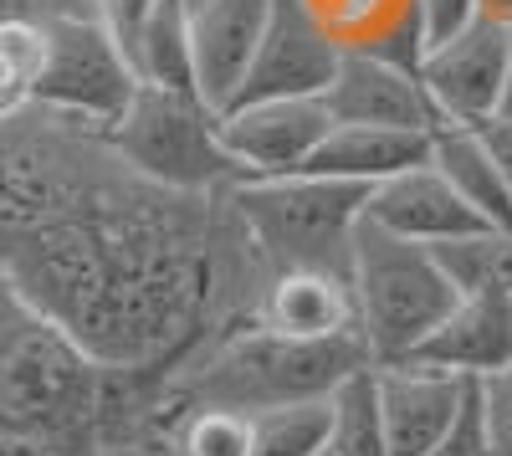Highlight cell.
<instances>
[{
  "label": "cell",
  "instance_id": "1",
  "mask_svg": "<svg viewBox=\"0 0 512 456\" xmlns=\"http://www.w3.org/2000/svg\"><path fill=\"white\" fill-rule=\"evenodd\" d=\"M0 272L98 364L154 380L251 323L272 277L231 195L164 190L41 103L0 118Z\"/></svg>",
  "mask_w": 512,
  "mask_h": 456
},
{
  "label": "cell",
  "instance_id": "2",
  "mask_svg": "<svg viewBox=\"0 0 512 456\" xmlns=\"http://www.w3.org/2000/svg\"><path fill=\"white\" fill-rule=\"evenodd\" d=\"M154 375L98 364L0 272V456H139L159 441Z\"/></svg>",
  "mask_w": 512,
  "mask_h": 456
},
{
  "label": "cell",
  "instance_id": "3",
  "mask_svg": "<svg viewBox=\"0 0 512 456\" xmlns=\"http://www.w3.org/2000/svg\"><path fill=\"white\" fill-rule=\"evenodd\" d=\"M364 344L349 339H282L262 323H236L231 334L205 344L159 385V441L185 410H236L267 416L282 405L328 400L354 369H364Z\"/></svg>",
  "mask_w": 512,
  "mask_h": 456
},
{
  "label": "cell",
  "instance_id": "4",
  "mask_svg": "<svg viewBox=\"0 0 512 456\" xmlns=\"http://www.w3.org/2000/svg\"><path fill=\"white\" fill-rule=\"evenodd\" d=\"M349 293H354V334H359L369 364L410 359L420 349V339L461 298L431 246L384 231L369 216L354 226Z\"/></svg>",
  "mask_w": 512,
  "mask_h": 456
},
{
  "label": "cell",
  "instance_id": "5",
  "mask_svg": "<svg viewBox=\"0 0 512 456\" xmlns=\"http://www.w3.org/2000/svg\"><path fill=\"white\" fill-rule=\"evenodd\" d=\"M364 185L323 180V175H267V180H241L231 190V205L262 252L272 272L282 267H318L349 277V246L354 226L364 221Z\"/></svg>",
  "mask_w": 512,
  "mask_h": 456
},
{
  "label": "cell",
  "instance_id": "6",
  "mask_svg": "<svg viewBox=\"0 0 512 456\" xmlns=\"http://www.w3.org/2000/svg\"><path fill=\"white\" fill-rule=\"evenodd\" d=\"M108 144L144 180H154L164 190L231 195L246 180L221 144V113L200 93H175V88H149V82H139V93L113 118Z\"/></svg>",
  "mask_w": 512,
  "mask_h": 456
},
{
  "label": "cell",
  "instance_id": "7",
  "mask_svg": "<svg viewBox=\"0 0 512 456\" xmlns=\"http://www.w3.org/2000/svg\"><path fill=\"white\" fill-rule=\"evenodd\" d=\"M41 31H47V57H41L31 103L57 108L82 123H98V129H113V118L139 93L134 62L123 57V47L88 11L47 16Z\"/></svg>",
  "mask_w": 512,
  "mask_h": 456
},
{
  "label": "cell",
  "instance_id": "8",
  "mask_svg": "<svg viewBox=\"0 0 512 456\" xmlns=\"http://www.w3.org/2000/svg\"><path fill=\"white\" fill-rule=\"evenodd\" d=\"M507 52H512V26L502 21H472L461 36L441 41V47L420 52V88L436 108V129L456 123V129H477V123L497 118L502 77H507Z\"/></svg>",
  "mask_w": 512,
  "mask_h": 456
},
{
  "label": "cell",
  "instance_id": "9",
  "mask_svg": "<svg viewBox=\"0 0 512 456\" xmlns=\"http://www.w3.org/2000/svg\"><path fill=\"white\" fill-rule=\"evenodd\" d=\"M344 47L313 21L303 0H272L267 31L256 41L251 72L231 103H256V98H323L333 82ZM226 103V108H231Z\"/></svg>",
  "mask_w": 512,
  "mask_h": 456
},
{
  "label": "cell",
  "instance_id": "10",
  "mask_svg": "<svg viewBox=\"0 0 512 456\" xmlns=\"http://www.w3.org/2000/svg\"><path fill=\"white\" fill-rule=\"evenodd\" d=\"M333 129L323 98H256L221 108V144L246 180L297 175Z\"/></svg>",
  "mask_w": 512,
  "mask_h": 456
},
{
  "label": "cell",
  "instance_id": "11",
  "mask_svg": "<svg viewBox=\"0 0 512 456\" xmlns=\"http://www.w3.org/2000/svg\"><path fill=\"white\" fill-rule=\"evenodd\" d=\"M333 123H379V129H420L436 134V108L420 88V72L390 57L344 52L333 82L323 88Z\"/></svg>",
  "mask_w": 512,
  "mask_h": 456
},
{
  "label": "cell",
  "instance_id": "12",
  "mask_svg": "<svg viewBox=\"0 0 512 456\" xmlns=\"http://www.w3.org/2000/svg\"><path fill=\"white\" fill-rule=\"evenodd\" d=\"M267 16H272V0H195L190 6L195 93L216 113L241 93L256 41L267 31Z\"/></svg>",
  "mask_w": 512,
  "mask_h": 456
},
{
  "label": "cell",
  "instance_id": "13",
  "mask_svg": "<svg viewBox=\"0 0 512 456\" xmlns=\"http://www.w3.org/2000/svg\"><path fill=\"white\" fill-rule=\"evenodd\" d=\"M364 216L374 226H384V231L405 236V241H420V246H441V241L472 236V231L487 226L472 205L451 190V180L436 170L431 159L410 164V170L374 185L369 200H364Z\"/></svg>",
  "mask_w": 512,
  "mask_h": 456
},
{
  "label": "cell",
  "instance_id": "14",
  "mask_svg": "<svg viewBox=\"0 0 512 456\" xmlns=\"http://www.w3.org/2000/svg\"><path fill=\"white\" fill-rule=\"evenodd\" d=\"M400 364H425L456 380H487L512 364V298L461 293L451 313L420 339V349Z\"/></svg>",
  "mask_w": 512,
  "mask_h": 456
},
{
  "label": "cell",
  "instance_id": "15",
  "mask_svg": "<svg viewBox=\"0 0 512 456\" xmlns=\"http://www.w3.org/2000/svg\"><path fill=\"white\" fill-rule=\"evenodd\" d=\"M374 390L390 456H425L456 421L466 380L425 364H374Z\"/></svg>",
  "mask_w": 512,
  "mask_h": 456
},
{
  "label": "cell",
  "instance_id": "16",
  "mask_svg": "<svg viewBox=\"0 0 512 456\" xmlns=\"http://www.w3.org/2000/svg\"><path fill=\"white\" fill-rule=\"evenodd\" d=\"M251 323H262L267 334L282 339H349L354 334L349 277L318 272V267H282L267 277Z\"/></svg>",
  "mask_w": 512,
  "mask_h": 456
},
{
  "label": "cell",
  "instance_id": "17",
  "mask_svg": "<svg viewBox=\"0 0 512 456\" xmlns=\"http://www.w3.org/2000/svg\"><path fill=\"white\" fill-rule=\"evenodd\" d=\"M431 159V134L420 129H379V123H333L323 144L308 154L303 175L344 180V185H384L390 175Z\"/></svg>",
  "mask_w": 512,
  "mask_h": 456
},
{
  "label": "cell",
  "instance_id": "18",
  "mask_svg": "<svg viewBox=\"0 0 512 456\" xmlns=\"http://www.w3.org/2000/svg\"><path fill=\"white\" fill-rule=\"evenodd\" d=\"M303 6L344 52H369V57L420 67L425 41H420L415 0H303Z\"/></svg>",
  "mask_w": 512,
  "mask_h": 456
},
{
  "label": "cell",
  "instance_id": "19",
  "mask_svg": "<svg viewBox=\"0 0 512 456\" xmlns=\"http://www.w3.org/2000/svg\"><path fill=\"white\" fill-rule=\"evenodd\" d=\"M431 164L487 226H512V195H507L502 170H497V159H492V149L482 144L477 129H456V123L436 129L431 134Z\"/></svg>",
  "mask_w": 512,
  "mask_h": 456
},
{
  "label": "cell",
  "instance_id": "20",
  "mask_svg": "<svg viewBox=\"0 0 512 456\" xmlns=\"http://www.w3.org/2000/svg\"><path fill=\"white\" fill-rule=\"evenodd\" d=\"M134 77L149 88H175V93H195V62H190V6L185 0H164L149 16V26L139 31L134 52Z\"/></svg>",
  "mask_w": 512,
  "mask_h": 456
},
{
  "label": "cell",
  "instance_id": "21",
  "mask_svg": "<svg viewBox=\"0 0 512 456\" xmlns=\"http://www.w3.org/2000/svg\"><path fill=\"white\" fill-rule=\"evenodd\" d=\"M431 252L446 267L456 293L512 298V226H482L472 236H456V241L431 246Z\"/></svg>",
  "mask_w": 512,
  "mask_h": 456
},
{
  "label": "cell",
  "instance_id": "22",
  "mask_svg": "<svg viewBox=\"0 0 512 456\" xmlns=\"http://www.w3.org/2000/svg\"><path fill=\"white\" fill-rule=\"evenodd\" d=\"M328 456H390L384 441V416H379V390H374V364L328 395Z\"/></svg>",
  "mask_w": 512,
  "mask_h": 456
},
{
  "label": "cell",
  "instance_id": "23",
  "mask_svg": "<svg viewBox=\"0 0 512 456\" xmlns=\"http://www.w3.org/2000/svg\"><path fill=\"white\" fill-rule=\"evenodd\" d=\"M323 446H328V400H303L251 416L246 456H323Z\"/></svg>",
  "mask_w": 512,
  "mask_h": 456
},
{
  "label": "cell",
  "instance_id": "24",
  "mask_svg": "<svg viewBox=\"0 0 512 456\" xmlns=\"http://www.w3.org/2000/svg\"><path fill=\"white\" fill-rule=\"evenodd\" d=\"M47 57V31L36 16H0V118L31 103Z\"/></svg>",
  "mask_w": 512,
  "mask_h": 456
},
{
  "label": "cell",
  "instance_id": "25",
  "mask_svg": "<svg viewBox=\"0 0 512 456\" xmlns=\"http://www.w3.org/2000/svg\"><path fill=\"white\" fill-rule=\"evenodd\" d=\"M251 446V416L236 410H185L164 426L169 456H246Z\"/></svg>",
  "mask_w": 512,
  "mask_h": 456
},
{
  "label": "cell",
  "instance_id": "26",
  "mask_svg": "<svg viewBox=\"0 0 512 456\" xmlns=\"http://www.w3.org/2000/svg\"><path fill=\"white\" fill-rule=\"evenodd\" d=\"M477 400H482V431L492 456H512V364L477 380Z\"/></svg>",
  "mask_w": 512,
  "mask_h": 456
},
{
  "label": "cell",
  "instance_id": "27",
  "mask_svg": "<svg viewBox=\"0 0 512 456\" xmlns=\"http://www.w3.org/2000/svg\"><path fill=\"white\" fill-rule=\"evenodd\" d=\"M425 456H492L487 431H482V400H477V380H466V395H461L456 421L446 426V436H441L431 451H425Z\"/></svg>",
  "mask_w": 512,
  "mask_h": 456
},
{
  "label": "cell",
  "instance_id": "28",
  "mask_svg": "<svg viewBox=\"0 0 512 456\" xmlns=\"http://www.w3.org/2000/svg\"><path fill=\"white\" fill-rule=\"evenodd\" d=\"M415 16H420L425 47H441V41L461 36L472 21H482V0H415Z\"/></svg>",
  "mask_w": 512,
  "mask_h": 456
},
{
  "label": "cell",
  "instance_id": "29",
  "mask_svg": "<svg viewBox=\"0 0 512 456\" xmlns=\"http://www.w3.org/2000/svg\"><path fill=\"white\" fill-rule=\"evenodd\" d=\"M164 6V0H88V11H93V21L118 41L123 47V57L134 52V41H139V31L149 26V16Z\"/></svg>",
  "mask_w": 512,
  "mask_h": 456
},
{
  "label": "cell",
  "instance_id": "30",
  "mask_svg": "<svg viewBox=\"0 0 512 456\" xmlns=\"http://www.w3.org/2000/svg\"><path fill=\"white\" fill-rule=\"evenodd\" d=\"M477 134H482V144L492 149L497 170H502V185H507V195H512V118H487V123H477Z\"/></svg>",
  "mask_w": 512,
  "mask_h": 456
},
{
  "label": "cell",
  "instance_id": "31",
  "mask_svg": "<svg viewBox=\"0 0 512 456\" xmlns=\"http://www.w3.org/2000/svg\"><path fill=\"white\" fill-rule=\"evenodd\" d=\"M482 16H487V21L512 26V0H482Z\"/></svg>",
  "mask_w": 512,
  "mask_h": 456
},
{
  "label": "cell",
  "instance_id": "32",
  "mask_svg": "<svg viewBox=\"0 0 512 456\" xmlns=\"http://www.w3.org/2000/svg\"><path fill=\"white\" fill-rule=\"evenodd\" d=\"M497 118H512V52H507V77H502V98H497Z\"/></svg>",
  "mask_w": 512,
  "mask_h": 456
},
{
  "label": "cell",
  "instance_id": "33",
  "mask_svg": "<svg viewBox=\"0 0 512 456\" xmlns=\"http://www.w3.org/2000/svg\"><path fill=\"white\" fill-rule=\"evenodd\" d=\"M0 16H26V0H0Z\"/></svg>",
  "mask_w": 512,
  "mask_h": 456
},
{
  "label": "cell",
  "instance_id": "34",
  "mask_svg": "<svg viewBox=\"0 0 512 456\" xmlns=\"http://www.w3.org/2000/svg\"><path fill=\"white\" fill-rule=\"evenodd\" d=\"M139 456H169V451H164V446H154V451H139Z\"/></svg>",
  "mask_w": 512,
  "mask_h": 456
},
{
  "label": "cell",
  "instance_id": "35",
  "mask_svg": "<svg viewBox=\"0 0 512 456\" xmlns=\"http://www.w3.org/2000/svg\"><path fill=\"white\" fill-rule=\"evenodd\" d=\"M185 6H195V0H185Z\"/></svg>",
  "mask_w": 512,
  "mask_h": 456
},
{
  "label": "cell",
  "instance_id": "36",
  "mask_svg": "<svg viewBox=\"0 0 512 456\" xmlns=\"http://www.w3.org/2000/svg\"><path fill=\"white\" fill-rule=\"evenodd\" d=\"M323 456H328V451H323Z\"/></svg>",
  "mask_w": 512,
  "mask_h": 456
}]
</instances>
